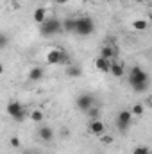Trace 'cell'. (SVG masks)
<instances>
[{
  "instance_id": "7c38bea8",
  "label": "cell",
  "mask_w": 152,
  "mask_h": 154,
  "mask_svg": "<svg viewBox=\"0 0 152 154\" xmlns=\"http://www.w3.org/2000/svg\"><path fill=\"white\" fill-rule=\"evenodd\" d=\"M27 77H29V81H31V82H36V81H41V79L45 77V70H43L41 66H34V68H31V70H29V74H27Z\"/></svg>"
},
{
  "instance_id": "ac0fdd59",
  "label": "cell",
  "mask_w": 152,
  "mask_h": 154,
  "mask_svg": "<svg viewBox=\"0 0 152 154\" xmlns=\"http://www.w3.org/2000/svg\"><path fill=\"white\" fill-rule=\"evenodd\" d=\"M86 115L90 120H99L100 118V106H91L88 111H86Z\"/></svg>"
},
{
  "instance_id": "ba28073f",
  "label": "cell",
  "mask_w": 152,
  "mask_h": 154,
  "mask_svg": "<svg viewBox=\"0 0 152 154\" xmlns=\"http://www.w3.org/2000/svg\"><path fill=\"white\" fill-rule=\"evenodd\" d=\"M88 131H90L91 134H95V136H100V134L106 133V125H104V122H102L100 118H99V120H91L90 125H88Z\"/></svg>"
},
{
  "instance_id": "d4e9b609",
  "label": "cell",
  "mask_w": 152,
  "mask_h": 154,
  "mask_svg": "<svg viewBox=\"0 0 152 154\" xmlns=\"http://www.w3.org/2000/svg\"><path fill=\"white\" fill-rule=\"evenodd\" d=\"M11 145H13V147H14V149H18V147H20V145H22V143H20V140H18V138H16V136H13V138H11Z\"/></svg>"
},
{
  "instance_id": "4fadbf2b",
  "label": "cell",
  "mask_w": 152,
  "mask_h": 154,
  "mask_svg": "<svg viewBox=\"0 0 152 154\" xmlns=\"http://www.w3.org/2000/svg\"><path fill=\"white\" fill-rule=\"evenodd\" d=\"M66 75L72 77V79H79V77L82 75V68L79 65H75V63H72V65L66 66Z\"/></svg>"
},
{
  "instance_id": "d6986e66",
  "label": "cell",
  "mask_w": 152,
  "mask_h": 154,
  "mask_svg": "<svg viewBox=\"0 0 152 154\" xmlns=\"http://www.w3.org/2000/svg\"><path fill=\"white\" fill-rule=\"evenodd\" d=\"M131 111H132V115H134V116H143L145 108H143V104H141V102H136V104H132Z\"/></svg>"
},
{
  "instance_id": "9a60e30c",
  "label": "cell",
  "mask_w": 152,
  "mask_h": 154,
  "mask_svg": "<svg viewBox=\"0 0 152 154\" xmlns=\"http://www.w3.org/2000/svg\"><path fill=\"white\" fill-rule=\"evenodd\" d=\"M63 29H65V32H75L77 18H66V20H63Z\"/></svg>"
},
{
  "instance_id": "9c48e42d",
  "label": "cell",
  "mask_w": 152,
  "mask_h": 154,
  "mask_svg": "<svg viewBox=\"0 0 152 154\" xmlns=\"http://www.w3.org/2000/svg\"><path fill=\"white\" fill-rule=\"evenodd\" d=\"M100 56L106 57V59L114 61L116 56H118V48H116V45H104V47L100 48Z\"/></svg>"
},
{
  "instance_id": "3957f363",
  "label": "cell",
  "mask_w": 152,
  "mask_h": 154,
  "mask_svg": "<svg viewBox=\"0 0 152 154\" xmlns=\"http://www.w3.org/2000/svg\"><path fill=\"white\" fill-rule=\"evenodd\" d=\"M47 63L48 65H72V59H70V56L63 50V48H50L48 52H47Z\"/></svg>"
},
{
  "instance_id": "cb8c5ba5",
  "label": "cell",
  "mask_w": 152,
  "mask_h": 154,
  "mask_svg": "<svg viewBox=\"0 0 152 154\" xmlns=\"http://www.w3.org/2000/svg\"><path fill=\"white\" fill-rule=\"evenodd\" d=\"M7 47V34H2L0 36V48H5Z\"/></svg>"
},
{
  "instance_id": "e0dca14e",
  "label": "cell",
  "mask_w": 152,
  "mask_h": 154,
  "mask_svg": "<svg viewBox=\"0 0 152 154\" xmlns=\"http://www.w3.org/2000/svg\"><path fill=\"white\" fill-rule=\"evenodd\" d=\"M29 118H31L32 122H36V124H41V122L45 120V115H43V109H32V111L29 113Z\"/></svg>"
},
{
  "instance_id": "7a4b0ae2",
  "label": "cell",
  "mask_w": 152,
  "mask_h": 154,
  "mask_svg": "<svg viewBox=\"0 0 152 154\" xmlns=\"http://www.w3.org/2000/svg\"><path fill=\"white\" fill-rule=\"evenodd\" d=\"M39 32L43 38H50L54 34H59V32H65L63 29V20H57V18H47L41 25H39Z\"/></svg>"
},
{
  "instance_id": "44dd1931",
  "label": "cell",
  "mask_w": 152,
  "mask_h": 154,
  "mask_svg": "<svg viewBox=\"0 0 152 154\" xmlns=\"http://www.w3.org/2000/svg\"><path fill=\"white\" fill-rule=\"evenodd\" d=\"M99 140H100V143H104V145H111V143L114 142L113 136H111V134H106V133H104V134H100V136H99Z\"/></svg>"
},
{
  "instance_id": "484cf974",
  "label": "cell",
  "mask_w": 152,
  "mask_h": 154,
  "mask_svg": "<svg viewBox=\"0 0 152 154\" xmlns=\"http://www.w3.org/2000/svg\"><path fill=\"white\" fill-rule=\"evenodd\" d=\"M66 2H68V0H56V4H57V5H65Z\"/></svg>"
},
{
  "instance_id": "f1b7e54d",
  "label": "cell",
  "mask_w": 152,
  "mask_h": 154,
  "mask_svg": "<svg viewBox=\"0 0 152 154\" xmlns=\"http://www.w3.org/2000/svg\"><path fill=\"white\" fill-rule=\"evenodd\" d=\"M23 154H34V152H29V151H25V152H23Z\"/></svg>"
},
{
  "instance_id": "5bb4252c",
  "label": "cell",
  "mask_w": 152,
  "mask_h": 154,
  "mask_svg": "<svg viewBox=\"0 0 152 154\" xmlns=\"http://www.w3.org/2000/svg\"><path fill=\"white\" fill-rule=\"evenodd\" d=\"M113 77H122L125 74V68H123V65L120 63V61H116L114 59L113 63H111V72H109Z\"/></svg>"
},
{
  "instance_id": "52a82bcc",
  "label": "cell",
  "mask_w": 152,
  "mask_h": 154,
  "mask_svg": "<svg viewBox=\"0 0 152 154\" xmlns=\"http://www.w3.org/2000/svg\"><path fill=\"white\" fill-rule=\"evenodd\" d=\"M75 106H77L79 111L86 113L91 106H95V97H93L91 93H81V95L75 99Z\"/></svg>"
},
{
  "instance_id": "277c9868",
  "label": "cell",
  "mask_w": 152,
  "mask_h": 154,
  "mask_svg": "<svg viewBox=\"0 0 152 154\" xmlns=\"http://www.w3.org/2000/svg\"><path fill=\"white\" fill-rule=\"evenodd\" d=\"M93 31H95V23H93V20L90 18V16H81V18H77V29H75V34L79 36H90V34H93Z\"/></svg>"
},
{
  "instance_id": "603a6c76",
  "label": "cell",
  "mask_w": 152,
  "mask_h": 154,
  "mask_svg": "<svg viewBox=\"0 0 152 154\" xmlns=\"http://www.w3.org/2000/svg\"><path fill=\"white\" fill-rule=\"evenodd\" d=\"M59 136H61V138H68V136H70V129H68V127H61V129H59Z\"/></svg>"
},
{
  "instance_id": "4316f807",
  "label": "cell",
  "mask_w": 152,
  "mask_h": 154,
  "mask_svg": "<svg viewBox=\"0 0 152 154\" xmlns=\"http://www.w3.org/2000/svg\"><path fill=\"white\" fill-rule=\"evenodd\" d=\"M147 106H149V108H150V109H152V97H150V99H149V102H147Z\"/></svg>"
},
{
  "instance_id": "6da1fadb",
  "label": "cell",
  "mask_w": 152,
  "mask_h": 154,
  "mask_svg": "<svg viewBox=\"0 0 152 154\" xmlns=\"http://www.w3.org/2000/svg\"><path fill=\"white\" fill-rule=\"evenodd\" d=\"M127 79H129V84L132 86L134 91H147L150 77L141 66H132L129 70V77Z\"/></svg>"
},
{
  "instance_id": "ffe728a7",
  "label": "cell",
  "mask_w": 152,
  "mask_h": 154,
  "mask_svg": "<svg viewBox=\"0 0 152 154\" xmlns=\"http://www.w3.org/2000/svg\"><path fill=\"white\" fill-rule=\"evenodd\" d=\"M147 25H149L147 20H134V22H132V29H134V31H145Z\"/></svg>"
},
{
  "instance_id": "8fae6325",
  "label": "cell",
  "mask_w": 152,
  "mask_h": 154,
  "mask_svg": "<svg viewBox=\"0 0 152 154\" xmlns=\"http://www.w3.org/2000/svg\"><path fill=\"white\" fill-rule=\"evenodd\" d=\"M111 59H106V57H102V56H99L97 59H95V66H97V70H100V72H104V74H108V72H111Z\"/></svg>"
},
{
  "instance_id": "2e32d148",
  "label": "cell",
  "mask_w": 152,
  "mask_h": 154,
  "mask_svg": "<svg viewBox=\"0 0 152 154\" xmlns=\"http://www.w3.org/2000/svg\"><path fill=\"white\" fill-rule=\"evenodd\" d=\"M32 18H34V22H36V23H39V25H41V23L47 20V9H45V7H38V9L34 11Z\"/></svg>"
},
{
  "instance_id": "30bf717a",
  "label": "cell",
  "mask_w": 152,
  "mask_h": 154,
  "mask_svg": "<svg viewBox=\"0 0 152 154\" xmlns=\"http://www.w3.org/2000/svg\"><path fill=\"white\" fill-rule=\"evenodd\" d=\"M38 136H39V140H43V142H52L56 134H54V129H52V127L41 125L38 129Z\"/></svg>"
},
{
  "instance_id": "5b68a950",
  "label": "cell",
  "mask_w": 152,
  "mask_h": 154,
  "mask_svg": "<svg viewBox=\"0 0 152 154\" xmlns=\"http://www.w3.org/2000/svg\"><path fill=\"white\" fill-rule=\"evenodd\" d=\"M7 113L13 116L16 122H23V120L27 118V111H25V108H23L20 102H16V100L9 102V106H7Z\"/></svg>"
},
{
  "instance_id": "7402d4cb",
  "label": "cell",
  "mask_w": 152,
  "mask_h": 154,
  "mask_svg": "<svg viewBox=\"0 0 152 154\" xmlns=\"http://www.w3.org/2000/svg\"><path fill=\"white\" fill-rule=\"evenodd\" d=\"M149 152H150V149L147 145H138V147L132 149V154H149Z\"/></svg>"
},
{
  "instance_id": "8992f818",
  "label": "cell",
  "mask_w": 152,
  "mask_h": 154,
  "mask_svg": "<svg viewBox=\"0 0 152 154\" xmlns=\"http://www.w3.org/2000/svg\"><path fill=\"white\" fill-rule=\"evenodd\" d=\"M132 118H134V115H132L131 109H122L116 116V127L120 131H127L131 127V124H132Z\"/></svg>"
},
{
  "instance_id": "83f0119b",
  "label": "cell",
  "mask_w": 152,
  "mask_h": 154,
  "mask_svg": "<svg viewBox=\"0 0 152 154\" xmlns=\"http://www.w3.org/2000/svg\"><path fill=\"white\" fill-rule=\"evenodd\" d=\"M132 2H134V4H143L145 0H132Z\"/></svg>"
}]
</instances>
